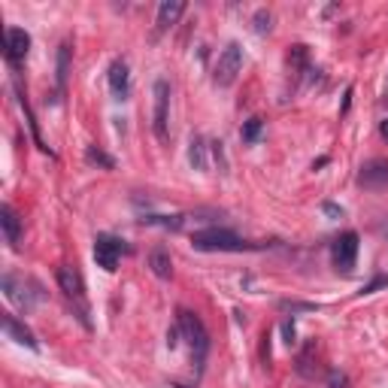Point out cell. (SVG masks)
I'll return each instance as SVG.
<instances>
[{"label":"cell","mask_w":388,"mask_h":388,"mask_svg":"<svg viewBox=\"0 0 388 388\" xmlns=\"http://www.w3.org/2000/svg\"><path fill=\"white\" fill-rule=\"evenodd\" d=\"M191 246L198 249V252H255V249H264L261 243H246V240H240L234 230H225V228L194 230Z\"/></svg>","instance_id":"6da1fadb"},{"label":"cell","mask_w":388,"mask_h":388,"mask_svg":"<svg viewBox=\"0 0 388 388\" xmlns=\"http://www.w3.org/2000/svg\"><path fill=\"white\" fill-rule=\"evenodd\" d=\"M179 331L186 334L188 346H191V361L198 367V373L203 370L207 364V355H209V334H207V325L200 321L198 312L191 310H179Z\"/></svg>","instance_id":"7a4b0ae2"},{"label":"cell","mask_w":388,"mask_h":388,"mask_svg":"<svg viewBox=\"0 0 388 388\" xmlns=\"http://www.w3.org/2000/svg\"><path fill=\"white\" fill-rule=\"evenodd\" d=\"M152 95H155V109H152L155 137H158L161 143H167V137H170V82L158 79L152 85Z\"/></svg>","instance_id":"3957f363"},{"label":"cell","mask_w":388,"mask_h":388,"mask_svg":"<svg viewBox=\"0 0 388 388\" xmlns=\"http://www.w3.org/2000/svg\"><path fill=\"white\" fill-rule=\"evenodd\" d=\"M240 70H243V49H240V43H228L225 52H221L219 61H216V73H212V79H216L219 88H230L237 82Z\"/></svg>","instance_id":"277c9868"},{"label":"cell","mask_w":388,"mask_h":388,"mask_svg":"<svg viewBox=\"0 0 388 388\" xmlns=\"http://www.w3.org/2000/svg\"><path fill=\"white\" fill-rule=\"evenodd\" d=\"M58 285H61L64 298L73 300V303L79 307L82 325L91 328V325H88V307H85V282H82V276H79L76 267H61V270H58Z\"/></svg>","instance_id":"5b68a950"},{"label":"cell","mask_w":388,"mask_h":388,"mask_svg":"<svg viewBox=\"0 0 388 388\" xmlns=\"http://www.w3.org/2000/svg\"><path fill=\"white\" fill-rule=\"evenodd\" d=\"M125 252H127L125 240H118L113 234H97V240H95V261H97V267H104L106 273L118 270V261H122Z\"/></svg>","instance_id":"8992f818"},{"label":"cell","mask_w":388,"mask_h":388,"mask_svg":"<svg viewBox=\"0 0 388 388\" xmlns=\"http://www.w3.org/2000/svg\"><path fill=\"white\" fill-rule=\"evenodd\" d=\"M331 255H334L337 270L352 273L355 258H358V234H355V230H346V234H340L334 240V249H331Z\"/></svg>","instance_id":"52a82bcc"},{"label":"cell","mask_w":388,"mask_h":388,"mask_svg":"<svg viewBox=\"0 0 388 388\" xmlns=\"http://www.w3.org/2000/svg\"><path fill=\"white\" fill-rule=\"evenodd\" d=\"M27 49H31V34L22 31V27H6L4 31V52H6V61L18 67L25 58H27Z\"/></svg>","instance_id":"ba28073f"},{"label":"cell","mask_w":388,"mask_h":388,"mask_svg":"<svg viewBox=\"0 0 388 388\" xmlns=\"http://www.w3.org/2000/svg\"><path fill=\"white\" fill-rule=\"evenodd\" d=\"M109 91H113L116 100H127L131 95V73H127V64L125 61H113L109 64Z\"/></svg>","instance_id":"9c48e42d"},{"label":"cell","mask_w":388,"mask_h":388,"mask_svg":"<svg viewBox=\"0 0 388 388\" xmlns=\"http://www.w3.org/2000/svg\"><path fill=\"white\" fill-rule=\"evenodd\" d=\"M0 228H4L9 249H22V219L15 216V209L9 207V203L0 207Z\"/></svg>","instance_id":"30bf717a"},{"label":"cell","mask_w":388,"mask_h":388,"mask_svg":"<svg viewBox=\"0 0 388 388\" xmlns=\"http://www.w3.org/2000/svg\"><path fill=\"white\" fill-rule=\"evenodd\" d=\"M0 285H4V294H6V300H13L18 310H25V312H27V310L34 307V298L25 291V282H18L13 273H6L4 279H0Z\"/></svg>","instance_id":"8fae6325"},{"label":"cell","mask_w":388,"mask_h":388,"mask_svg":"<svg viewBox=\"0 0 388 388\" xmlns=\"http://www.w3.org/2000/svg\"><path fill=\"white\" fill-rule=\"evenodd\" d=\"M186 13V4L182 0H164V4L158 6V18H155V31L164 34L167 27H173L179 22V15Z\"/></svg>","instance_id":"7c38bea8"},{"label":"cell","mask_w":388,"mask_h":388,"mask_svg":"<svg viewBox=\"0 0 388 388\" xmlns=\"http://www.w3.org/2000/svg\"><path fill=\"white\" fill-rule=\"evenodd\" d=\"M4 331H6V337H13L15 343H22V346H27V349H40V343H36V337L31 334V328L27 325H22L15 316H4Z\"/></svg>","instance_id":"4fadbf2b"},{"label":"cell","mask_w":388,"mask_h":388,"mask_svg":"<svg viewBox=\"0 0 388 388\" xmlns=\"http://www.w3.org/2000/svg\"><path fill=\"white\" fill-rule=\"evenodd\" d=\"M149 267H152V273L158 276V279H170L173 276V261H170V252L167 249H152L149 252Z\"/></svg>","instance_id":"5bb4252c"},{"label":"cell","mask_w":388,"mask_h":388,"mask_svg":"<svg viewBox=\"0 0 388 388\" xmlns=\"http://www.w3.org/2000/svg\"><path fill=\"white\" fill-rule=\"evenodd\" d=\"M382 179H388V167H385V164H380V161L367 164V167L361 170V186H367V188L380 186Z\"/></svg>","instance_id":"9a60e30c"},{"label":"cell","mask_w":388,"mask_h":388,"mask_svg":"<svg viewBox=\"0 0 388 388\" xmlns=\"http://www.w3.org/2000/svg\"><path fill=\"white\" fill-rule=\"evenodd\" d=\"M188 161L194 170H207V146H203V137H191L188 143Z\"/></svg>","instance_id":"2e32d148"},{"label":"cell","mask_w":388,"mask_h":388,"mask_svg":"<svg viewBox=\"0 0 388 388\" xmlns=\"http://www.w3.org/2000/svg\"><path fill=\"white\" fill-rule=\"evenodd\" d=\"M140 225H161V228L179 230L182 225H186V216H143Z\"/></svg>","instance_id":"e0dca14e"},{"label":"cell","mask_w":388,"mask_h":388,"mask_svg":"<svg viewBox=\"0 0 388 388\" xmlns=\"http://www.w3.org/2000/svg\"><path fill=\"white\" fill-rule=\"evenodd\" d=\"M67 67H70V46L64 43L58 49V85H61V91L67 85Z\"/></svg>","instance_id":"ac0fdd59"},{"label":"cell","mask_w":388,"mask_h":388,"mask_svg":"<svg viewBox=\"0 0 388 388\" xmlns=\"http://www.w3.org/2000/svg\"><path fill=\"white\" fill-rule=\"evenodd\" d=\"M85 158H88L91 164H100V167H106V170L116 167V161L109 158V155H104L100 149H95V146H88V149H85Z\"/></svg>","instance_id":"d6986e66"},{"label":"cell","mask_w":388,"mask_h":388,"mask_svg":"<svg viewBox=\"0 0 388 388\" xmlns=\"http://www.w3.org/2000/svg\"><path fill=\"white\" fill-rule=\"evenodd\" d=\"M240 134H243V143H255L258 134H261V118H249Z\"/></svg>","instance_id":"ffe728a7"},{"label":"cell","mask_w":388,"mask_h":388,"mask_svg":"<svg viewBox=\"0 0 388 388\" xmlns=\"http://www.w3.org/2000/svg\"><path fill=\"white\" fill-rule=\"evenodd\" d=\"M255 31L258 34L270 31V13H267V9H258V13H255Z\"/></svg>","instance_id":"44dd1931"},{"label":"cell","mask_w":388,"mask_h":388,"mask_svg":"<svg viewBox=\"0 0 388 388\" xmlns=\"http://www.w3.org/2000/svg\"><path fill=\"white\" fill-rule=\"evenodd\" d=\"M388 285V276H376L373 282H367L364 289H361V294H373V291H380V289H385Z\"/></svg>","instance_id":"7402d4cb"},{"label":"cell","mask_w":388,"mask_h":388,"mask_svg":"<svg viewBox=\"0 0 388 388\" xmlns=\"http://www.w3.org/2000/svg\"><path fill=\"white\" fill-rule=\"evenodd\" d=\"M279 307H282V310H289V312H300V310H303V312H312V310H316L312 303H291V300H282Z\"/></svg>","instance_id":"603a6c76"},{"label":"cell","mask_w":388,"mask_h":388,"mask_svg":"<svg viewBox=\"0 0 388 388\" xmlns=\"http://www.w3.org/2000/svg\"><path fill=\"white\" fill-rule=\"evenodd\" d=\"M282 334H285V343L291 346V343H294V321H291V319L282 321Z\"/></svg>","instance_id":"cb8c5ba5"},{"label":"cell","mask_w":388,"mask_h":388,"mask_svg":"<svg viewBox=\"0 0 388 388\" xmlns=\"http://www.w3.org/2000/svg\"><path fill=\"white\" fill-rule=\"evenodd\" d=\"M321 209H325V216H331V219H343V209H340L337 203H325Z\"/></svg>","instance_id":"d4e9b609"},{"label":"cell","mask_w":388,"mask_h":388,"mask_svg":"<svg viewBox=\"0 0 388 388\" xmlns=\"http://www.w3.org/2000/svg\"><path fill=\"white\" fill-rule=\"evenodd\" d=\"M167 346H170V349L179 346V328H170V331H167Z\"/></svg>","instance_id":"484cf974"},{"label":"cell","mask_w":388,"mask_h":388,"mask_svg":"<svg viewBox=\"0 0 388 388\" xmlns=\"http://www.w3.org/2000/svg\"><path fill=\"white\" fill-rule=\"evenodd\" d=\"M349 104H352V88H346V100H343V106H340V113H349Z\"/></svg>","instance_id":"4316f807"},{"label":"cell","mask_w":388,"mask_h":388,"mask_svg":"<svg viewBox=\"0 0 388 388\" xmlns=\"http://www.w3.org/2000/svg\"><path fill=\"white\" fill-rule=\"evenodd\" d=\"M343 385H346V376H337V373L331 376V388H343Z\"/></svg>","instance_id":"83f0119b"},{"label":"cell","mask_w":388,"mask_h":388,"mask_svg":"<svg viewBox=\"0 0 388 388\" xmlns=\"http://www.w3.org/2000/svg\"><path fill=\"white\" fill-rule=\"evenodd\" d=\"M380 134H382V137H385V140H388V118H385V122L380 125Z\"/></svg>","instance_id":"f1b7e54d"}]
</instances>
